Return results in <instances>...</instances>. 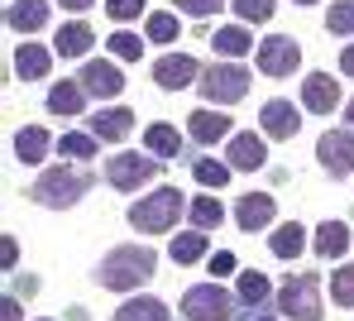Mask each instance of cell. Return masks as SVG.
<instances>
[{
	"label": "cell",
	"mask_w": 354,
	"mask_h": 321,
	"mask_svg": "<svg viewBox=\"0 0 354 321\" xmlns=\"http://www.w3.org/2000/svg\"><path fill=\"white\" fill-rule=\"evenodd\" d=\"M153 268H158V259L153 250H144V245H120L111 255L101 259V288H111V293H129V288H139L144 278H153Z\"/></svg>",
	"instance_id": "cell-1"
},
{
	"label": "cell",
	"mask_w": 354,
	"mask_h": 321,
	"mask_svg": "<svg viewBox=\"0 0 354 321\" xmlns=\"http://www.w3.org/2000/svg\"><path fill=\"white\" fill-rule=\"evenodd\" d=\"M182 206H187V196L177 192V187H158V192H149L144 201L129 206V226L144 230V235H163V230H173V226H177Z\"/></svg>",
	"instance_id": "cell-2"
},
{
	"label": "cell",
	"mask_w": 354,
	"mask_h": 321,
	"mask_svg": "<svg viewBox=\"0 0 354 321\" xmlns=\"http://www.w3.org/2000/svg\"><path fill=\"white\" fill-rule=\"evenodd\" d=\"M91 187V173H77V168H44L39 183L29 187V196L39 206H77Z\"/></svg>",
	"instance_id": "cell-3"
},
{
	"label": "cell",
	"mask_w": 354,
	"mask_h": 321,
	"mask_svg": "<svg viewBox=\"0 0 354 321\" xmlns=\"http://www.w3.org/2000/svg\"><path fill=\"white\" fill-rule=\"evenodd\" d=\"M278 307H283V317H292V321H321V278L316 273L288 278V288L278 293Z\"/></svg>",
	"instance_id": "cell-4"
},
{
	"label": "cell",
	"mask_w": 354,
	"mask_h": 321,
	"mask_svg": "<svg viewBox=\"0 0 354 321\" xmlns=\"http://www.w3.org/2000/svg\"><path fill=\"white\" fill-rule=\"evenodd\" d=\"M244 91H249V72L239 63H211L201 72V96L216 106H235Z\"/></svg>",
	"instance_id": "cell-5"
},
{
	"label": "cell",
	"mask_w": 354,
	"mask_h": 321,
	"mask_svg": "<svg viewBox=\"0 0 354 321\" xmlns=\"http://www.w3.org/2000/svg\"><path fill=\"white\" fill-rule=\"evenodd\" d=\"M230 312H235V297L225 288H216V283H196L182 297V317H192V321H225Z\"/></svg>",
	"instance_id": "cell-6"
},
{
	"label": "cell",
	"mask_w": 354,
	"mask_h": 321,
	"mask_svg": "<svg viewBox=\"0 0 354 321\" xmlns=\"http://www.w3.org/2000/svg\"><path fill=\"white\" fill-rule=\"evenodd\" d=\"M153 178H158V163L144 158V154H115V158L106 163V183H111L115 192H139V187H149Z\"/></svg>",
	"instance_id": "cell-7"
},
{
	"label": "cell",
	"mask_w": 354,
	"mask_h": 321,
	"mask_svg": "<svg viewBox=\"0 0 354 321\" xmlns=\"http://www.w3.org/2000/svg\"><path fill=\"white\" fill-rule=\"evenodd\" d=\"M316 154H321V163H326L330 178H350L354 173V129H326L321 144H316Z\"/></svg>",
	"instance_id": "cell-8"
},
{
	"label": "cell",
	"mask_w": 354,
	"mask_h": 321,
	"mask_svg": "<svg viewBox=\"0 0 354 321\" xmlns=\"http://www.w3.org/2000/svg\"><path fill=\"white\" fill-rule=\"evenodd\" d=\"M297 63H301V48H297L288 34H273V39L259 44V72H268V77H292Z\"/></svg>",
	"instance_id": "cell-9"
},
{
	"label": "cell",
	"mask_w": 354,
	"mask_h": 321,
	"mask_svg": "<svg viewBox=\"0 0 354 321\" xmlns=\"http://www.w3.org/2000/svg\"><path fill=\"white\" fill-rule=\"evenodd\" d=\"M196 77H201V67H196V58H187V53H168V58L153 63V82H158L163 91H182V86H192Z\"/></svg>",
	"instance_id": "cell-10"
},
{
	"label": "cell",
	"mask_w": 354,
	"mask_h": 321,
	"mask_svg": "<svg viewBox=\"0 0 354 321\" xmlns=\"http://www.w3.org/2000/svg\"><path fill=\"white\" fill-rule=\"evenodd\" d=\"M77 82H82V91H86V96H101V101H111V96H120V91H124L120 67L115 63H101V58L82 67V77H77Z\"/></svg>",
	"instance_id": "cell-11"
},
{
	"label": "cell",
	"mask_w": 354,
	"mask_h": 321,
	"mask_svg": "<svg viewBox=\"0 0 354 321\" xmlns=\"http://www.w3.org/2000/svg\"><path fill=\"white\" fill-rule=\"evenodd\" d=\"M259 125H263L268 139H292L297 129H301V111H297L292 101H268L259 111Z\"/></svg>",
	"instance_id": "cell-12"
},
{
	"label": "cell",
	"mask_w": 354,
	"mask_h": 321,
	"mask_svg": "<svg viewBox=\"0 0 354 321\" xmlns=\"http://www.w3.org/2000/svg\"><path fill=\"white\" fill-rule=\"evenodd\" d=\"M301 106L316 111V116H330V111L340 106V86H335L326 72H311V77L301 82Z\"/></svg>",
	"instance_id": "cell-13"
},
{
	"label": "cell",
	"mask_w": 354,
	"mask_h": 321,
	"mask_svg": "<svg viewBox=\"0 0 354 321\" xmlns=\"http://www.w3.org/2000/svg\"><path fill=\"white\" fill-rule=\"evenodd\" d=\"M225 163H230V168H244V173H254V168H263V163H268V149H263V139L249 129V134H235V139H230Z\"/></svg>",
	"instance_id": "cell-14"
},
{
	"label": "cell",
	"mask_w": 354,
	"mask_h": 321,
	"mask_svg": "<svg viewBox=\"0 0 354 321\" xmlns=\"http://www.w3.org/2000/svg\"><path fill=\"white\" fill-rule=\"evenodd\" d=\"M273 211H278V201L268 192H249V196H239L235 221H239V230H263V226L273 221Z\"/></svg>",
	"instance_id": "cell-15"
},
{
	"label": "cell",
	"mask_w": 354,
	"mask_h": 321,
	"mask_svg": "<svg viewBox=\"0 0 354 321\" xmlns=\"http://www.w3.org/2000/svg\"><path fill=\"white\" fill-rule=\"evenodd\" d=\"M5 24L19 29V34L44 29V24H48V0H15V5L5 10Z\"/></svg>",
	"instance_id": "cell-16"
},
{
	"label": "cell",
	"mask_w": 354,
	"mask_h": 321,
	"mask_svg": "<svg viewBox=\"0 0 354 321\" xmlns=\"http://www.w3.org/2000/svg\"><path fill=\"white\" fill-rule=\"evenodd\" d=\"M91 44H96L91 24L72 19V24H62V29H58V39H53V53H62V58H82V53H86Z\"/></svg>",
	"instance_id": "cell-17"
},
{
	"label": "cell",
	"mask_w": 354,
	"mask_h": 321,
	"mask_svg": "<svg viewBox=\"0 0 354 321\" xmlns=\"http://www.w3.org/2000/svg\"><path fill=\"white\" fill-rule=\"evenodd\" d=\"M48 67H53V48H44V44H24V48L15 53V72H19L24 82L48 77Z\"/></svg>",
	"instance_id": "cell-18"
},
{
	"label": "cell",
	"mask_w": 354,
	"mask_h": 321,
	"mask_svg": "<svg viewBox=\"0 0 354 321\" xmlns=\"http://www.w3.org/2000/svg\"><path fill=\"white\" fill-rule=\"evenodd\" d=\"M129 125H134V116H129V111H96V116H91V134H96V139H106V144H120V139H124V134H129Z\"/></svg>",
	"instance_id": "cell-19"
},
{
	"label": "cell",
	"mask_w": 354,
	"mask_h": 321,
	"mask_svg": "<svg viewBox=\"0 0 354 321\" xmlns=\"http://www.w3.org/2000/svg\"><path fill=\"white\" fill-rule=\"evenodd\" d=\"M15 154H19V163H44V154H48V129L24 125L15 134Z\"/></svg>",
	"instance_id": "cell-20"
},
{
	"label": "cell",
	"mask_w": 354,
	"mask_h": 321,
	"mask_svg": "<svg viewBox=\"0 0 354 321\" xmlns=\"http://www.w3.org/2000/svg\"><path fill=\"white\" fill-rule=\"evenodd\" d=\"M192 139H201V144H216V139H225L230 134V120L221 116V111H192Z\"/></svg>",
	"instance_id": "cell-21"
},
{
	"label": "cell",
	"mask_w": 354,
	"mask_h": 321,
	"mask_svg": "<svg viewBox=\"0 0 354 321\" xmlns=\"http://www.w3.org/2000/svg\"><path fill=\"white\" fill-rule=\"evenodd\" d=\"M144 144H149V154H158V158H177L182 154V134H177V125H149L144 129Z\"/></svg>",
	"instance_id": "cell-22"
},
{
	"label": "cell",
	"mask_w": 354,
	"mask_h": 321,
	"mask_svg": "<svg viewBox=\"0 0 354 321\" xmlns=\"http://www.w3.org/2000/svg\"><path fill=\"white\" fill-rule=\"evenodd\" d=\"M350 250V230L340 226V221H326L321 230H316V255L321 259H340Z\"/></svg>",
	"instance_id": "cell-23"
},
{
	"label": "cell",
	"mask_w": 354,
	"mask_h": 321,
	"mask_svg": "<svg viewBox=\"0 0 354 321\" xmlns=\"http://www.w3.org/2000/svg\"><path fill=\"white\" fill-rule=\"evenodd\" d=\"M115 321H173V317H168V307L158 297H129L115 312Z\"/></svg>",
	"instance_id": "cell-24"
},
{
	"label": "cell",
	"mask_w": 354,
	"mask_h": 321,
	"mask_svg": "<svg viewBox=\"0 0 354 321\" xmlns=\"http://www.w3.org/2000/svg\"><path fill=\"white\" fill-rule=\"evenodd\" d=\"M82 101H86L82 82H58V86L48 91V111H53V116H77V111H82Z\"/></svg>",
	"instance_id": "cell-25"
},
{
	"label": "cell",
	"mask_w": 354,
	"mask_h": 321,
	"mask_svg": "<svg viewBox=\"0 0 354 321\" xmlns=\"http://www.w3.org/2000/svg\"><path fill=\"white\" fill-rule=\"evenodd\" d=\"M301 245H306V230H301L297 221H288V226L273 230V255H278V259H297V255H301Z\"/></svg>",
	"instance_id": "cell-26"
},
{
	"label": "cell",
	"mask_w": 354,
	"mask_h": 321,
	"mask_svg": "<svg viewBox=\"0 0 354 321\" xmlns=\"http://www.w3.org/2000/svg\"><path fill=\"white\" fill-rule=\"evenodd\" d=\"M187 211H192V226H196V230H216V226L225 221V211H221V201H216V196H196Z\"/></svg>",
	"instance_id": "cell-27"
},
{
	"label": "cell",
	"mask_w": 354,
	"mask_h": 321,
	"mask_svg": "<svg viewBox=\"0 0 354 321\" xmlns=\"http://www.w3.org/2000/svg\"><path fill=\"white\" fill-rule=\"evenodd\" d=\"M211 48H216V53H225V58H244V53L254 48V39H249L239 24H230V29H221V34H216V44H211Z\"/></svg>",
	"instance_id": "cell-28"
},
{
	"label": "cell",
	"mask_w": 354,
	"mask_h": 321,
	"mask_svg": "<svg viewBox=\"0 0 354 321\" xmlns=\"http://www.w3.org/2000/svg\"><path fill=\"white\" fill-rule=\"evenodd\" d=\"M196 259H206V235H201V230L177 235L173 240V264H196Z\"/></svg>",
	"instance_id": "cell-29"
},
{
	"label": "cell",
	"mask_w": 354,
	"mask_h": 321,
	"mask_svg": "<svg viewBox=\"0 0 354 321\" xmlns=\"http://www.w3.org/2000/svg\"><path fill=\"white\" fill-rule=\"evenodd\" d=\"M96 144H101L96 134H62V139H58V154L82 158V163H86V158H96Z\"/></svg>",
	"instance_id": "cell-30"
},
{
	"label": "cell",
	"mask_w": 354,
	"mask_h": 321,
	"mask_svg": "<svg viewBox=\"0 0 354 321\" xmlns=\"http://www.w3.org/2000/svg\"><path fill=\"white\" fill-rule=\"evenodd\" d=\"M192 173H196V183H201V187H216V192L230 183V163H216V158H201Z\"/></svg>",
	"instance_id": "cell-31"
},
{
	"label": "cell",
	"mask_w": 354,
	"mask_h": 321,
	"mask_svg": "<svg viewBox=\"0 0 354 321\" xmlns=\"http://www.w3.org/2000/svg\"><path fill=\"white\" fill-rule=\"evenodd\" d=\"M268 297V278L259 273V268H249V273H239V302H249V307H259Z\"/></svg>",
	"instance_id": "cell-32"
},
{
	"label": "cell",
	"mask_w": 354,
	"mask_h": 321,
	"mask_svg": "<svg viewBox=\"0 0 354 321\" xmlns=\"http://www.w3.org/2000/svg\"><path fill=\"white\" fill-rule=\"evenodd\" d=\"M330 297H335L340 307H354V264L335 268V278H330Z\"/></svg>",
	"instance_id": "cell-33"
},
{
	"label": "cell",
	"mask_w": 354,
	"mask_h": 321,
	"mask_svg": "<svg viewBox=\"0 0 354 321\" xmlns=\"http://www.w3.org/2000/svg\"><path fill=\"white\" fill-rule=\"evenodd\" d=\"M235 15L244 24H268L273 19V0H235Z\"/></svg>",
	"instance_id": "cell-34"
},
{
	"label": "cell",
	"mask_w": 354,
	"mask_h": 321,
	"mask_svg": "<svg viewBox=\"0 0 354 321\" xmlns=\"http://www.w3.org/2000/svg\"><path fill=\"white\" fill-rule=\"evenodd\" d=\"M177 34H182L177 29V15H149V39L153 44H173Z\"/></svg>",
	"instance_id": "cell-35"
},
{
	"label": "cell",
	"mask_w": 354,
	"mask_h": 321,
	"mask_svg": "<svg viewBox=\"0 0 354 321\" xmlns=\"http://www.w3.org/2000/svg\"><path fill=\"white\" fill-rule=\"evenodd\" d=\"M326 29H330V34H354V0H345V5H330Z\"/></svg>",
	"instance_id": "cell-36"
},
{
	"label": "cell",
	"mask_w": 354,
	"mask_h": 321,
	"mask_svg": "<svg viewBox=\"0 0 354 321\" xmlns=\"http://www.w3.org/2000/svg\"><path fill=\"white\" fill-rule=\"evenodd\" d=\"M106 15H111L115 24H129V19H139V15H144V0H111V5H106Z\"/></svg>",
	"instance_id": "cell-37"
},
{
	"label": "cell",
	"mask_w": 354,
	"mask_h": 321,
	"mask_svg": "<svg viewBox=\"0 0 354 321\" xmlns=\"http://www.w3.org/2000/svg\"><path fill=\"white\" fill-rule=\"evenodd\" d=\"M111 53H115V58H124V63H134L144 48H139V39H134V34H111Z\"/></svg>",
	"instance_id": "cell-38"
},
{
	"label": "cell",
	"mask_w": 354,
	"mask_h": 321,
	"mask_svg": "<svg viewBox=\"0 0 354 321\" xmlns=\"http://www.w3.org/2000/svg\"><path fill=\"white\" fill-rule=\"evenodd\" d=\"M225 0H177V10H187L192 19H206V15H216Z\"/></svg>",
	"instance_id": "cell-39"
},
{
	"label": "cell",
	"mask_w": 354,
	"mask_h": 321,
	"mask_svg": "<svg viewBox=\"0 0 354 321\" xmlns=\"http://www.w3.org/2000/svg\"><path fill=\"white\" fill-rule=\"evenodd\" d=\"M15 255H19V250H15V235H5V240H0V264L15 268Z\"/></svg>",
	"instance_id": "cell-40"
},
{
	"label": "cell",
	"mask_w": 354,
	"mask_h": 321,
	"mask_svg": "<svg viewBox=\"0 0 354 321\" xmlns=\"http://www.w3.org/2000/svg\"><path fill=\"white\" fill-rule=\"evenodd\" d=\"M235 268V255H216L211 259V273H230Z\"/></svg>",
	"instance_id": "cell-41"
},
{
	"label": "cell",
	"mask_w": 354,
	"mask_h": 321,
	"mask_svg": "<svg viewBox=\"0 0 354 321\" xmlns=\"http://www.w3.org/2000/svg\"><path fill=\"white\" fill-rule=\"evenodd\" d=\"M0 321H19V302H15V297L0 302Z\"/></svg>",
	"instance_id": "cell-42"
},
{
	"label": "cell",
	"mask_w": 354,
	"mask_h": 321,
	"mask_svg": "<svg viewBox=\"0 0 354 321\" xmlns=\"http://www.w3.org/2000/svg\"><path fill=\"white\" fill-rule=\"evenodd\" d=\"M340 67H345V77H354V44L345 48V53H340Z\"/></svg>",
	"instance_id": "cell-43"
},
{
	"label": "cell",
	"mask_w": 354,
	"mask_h": 321,
	"mask_svg": "<svg viewBox=\"0 0 354 321\" xmlns=\"http://www.w3.org/2000/svg\"><path fill=\"white\" fill-rule=\"evenodd\" d=\"M62 10H91V5H96V0H58Z\"/></svg>",
	"instance_id": "cell-44"
},
{
	"label": "cell",
	"mask_w": 354,
	"mask_h": 321,
	"mask_svg": "<svg viewBox=\"0 0 354 321\" xmlns=\"http://www.w3.org/2000/svg\"><path fill=\"white\" fill-rule=\"evenodd\" d=\"M345 116H350V125H354V101H350V106H345Z\"/></svg>",
	"instance_id": "cell-45"
},
{
	"label": "cell",
	"mask_w": 354,
	"mask_h": 321,
	"mask_svg": "<svg viewBox=\"0 0 354 321\" xmlns=\"http://www.w3.org/2000/svg\"><path fill=\"white\" fill-rule=\"evenodd\" d=\"M297 5H316V0H297Z\"/></svg>",
	"instance_id": "cell-46"
},
{
	"label": "cell",
	"mask_w": 354,
	"mask_h": 321,
	"mask_svg": "<svg viewBox=\"0 0 354 321\" xmlns=\"http://www.w3.org/2000/svg\"><path fill=\"white\" fill-rule=\"evenodd\" d=\"M254 321H273V317H254Z\"/></svg>",
	"instance_id": "cell-47"
}]
</instances>
